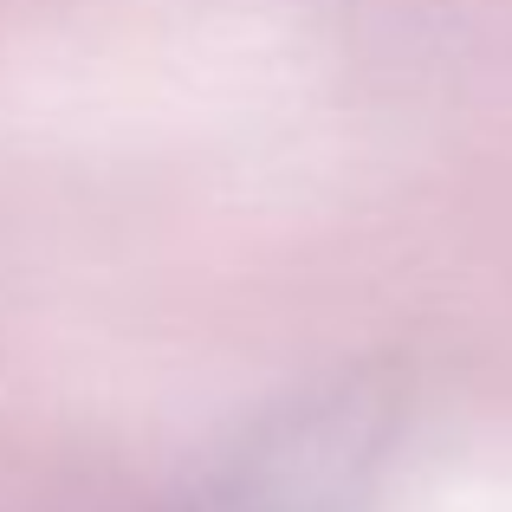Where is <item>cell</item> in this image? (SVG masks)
<instances>
[{
	"instance_id": "6da1fadb",
	"label": "cell",
	"mask_w": 512,
	"mask_h": 512,
	"mask_svg": "<svg viewBox=\"0 0 512 512\" xmlns=\"http://www.w3.org/2000/svg\"><path fill=\"white\" fill-rule=\"evenodd\" d=\"M389 422L396 389L383 376H338L312 396H292L234 448L201 512H350L370 487Z\"/></svg>"
}]
</instances>
